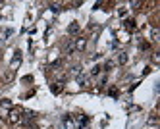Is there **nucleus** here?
Segmentation results:
<instances>
[{"label":"nucleus","mask_w":160,"mask_h":129,"mask_svg":"<svg viewBox=\"0 0 160 129\" xmlns=\"http://www.w3.org/2000/svg\"><path fill=\"white\" fill-rule=\"evenodd\" d=\"M8 121L10 124H21L23 121V110L21 108H12L8 114Z\"/></svg>","instance_id":"f257e3e1"},{"label":"nucleus","mask_w":160,"mask_h":129,"mask_svg":"<svg viewBox=\"0 0 160 129\" xmlns=\"http://www.w3.org/2000/svg\"><path fill=\"white\" fill-rule=\"evenodd\" d=\"M62 129H75V118L70 114H66L62 118Z\"/></svg>","instance_id":"f03ea898"},{"label":"nucleus","mask_w":160,"mask_h":129,"mask_svg":"<svg viewBox=\"0 0 160 129\" xmlns=\"http://www.w3.org/2000/svg\"><path fill=\"white\" fill-rule=\"evenodd\" d=\"M10 110H12V102L10 100H2L0 102V118H8Z\"/></svg>","instance_id":"7ed1b4c3"},{"label":"nucleus","mask_w":160,"mask_h":129,"mask_svg":"<svg viewBox=\"0 0 160 129\" xmlns=\"http://www.w3.org/2000/svg\"><path fill=\"white\" fill-rule=\"evenodd\" d=\"M89 116H79V118H75V125L79 129H89Z\"/></svg>","instance_id":"20e7f679"},{"label":"nucleus","mask_w":160,"mask_h":129,"mask_svg":"<svg viewBox=\"0 0 160 129\" xmlns=\"http://www.w3.org/2000/svg\"><path fill=\"white\" fill-rule=\"evenodd\" d=\"M85 46H87V41L85 39H75V42H73V48H75V50H83Z\"/></svg>","instance_id":"39448f33"},{"label":"nucleus","mask_w":160,"mask_h":129,"mask_svg":"<svg viewBox=\"0 0 160 129\" xmlns=\"http://www.w3.org/2000/svg\"><path fill=\"white\" fill-rule=\"evenodd\" d=\"M75 79H77V83L81 85V87H87V85H89V77H87V75H83V73H79Z\"/></svg>","instance_id":"423d86ee"},{"label":"nucleus","mask_w":160,"mask_h":129,"mask_svg":"<svg viewBox=\"0 0 160 129\" xmlns=\"http://www.w3.org/2000/svg\"><path fill=\"white\" fill-rule=\"evenodd\" d=\"M20 62H21V52H20V50H16V52H14V58H12V67L20 66Z\"/></svg>","instance_id":"0eeeda50"},{"label":"nucleus","mask_w":160,"mask_h":129,"mask_svg":"<svg viewBox=\"0 0 160 129\" xmlns=\"http://www.w3.org/2000/svg\"><path fill=\"white\" fill-rule=\"evenodd\" d=\"M67 33H70V35H77L79 33V23L77 21H71V25L67 27Z\"/></svg>","instance_id":"6e6552de"},{"label":"nucleus","mask_w":160,"mask_h":129,"mask_svg":"<svg viewBox=\"0 0 160 129\" xmlns=\"http://www.w3.org/2000/svg\"><path fill=\"white\" fill-rule=\"evenodd\" d=\"M50 91H52L54 95H60V93H62V91H64V85H62V83L58 81V83H54L52 87H50Z\"/></svg>","instance_id":"1a4fd4ad"},{"label":"nucleus","mask_w":160,"mask_h":129,"mask_svg":"<svg viewBox=\"0 0 160 129\" xmlns=\"http://www.w3.org/2000/svg\"><path fill=\"white\" fill-rule=\"evenodd\" d=\"M124 27L127 29V31H135V27H137V25H135L133 20H125V21H124Z\"/></svg>","instance_id":"9d476101"},{"label":"nucleus","mask_w":160,"mask_h":129,"mask_svg":"<svg viewBox=\"0 0 160 129\" xmlns=\"http://www.w3.org/2000/svg\"><path fill=\"white\" fill-rule=\"evenodd\" d=\"M73 50H75V48H73V41H70V42L66 45V50H64V52H66V54H71Z\"/></svg>","instance_id":"9b49d317"},{"label":"nucleus","mask_w":160,"mask_h":129,"mask_svg":"<svg viewBox=\"0 0 160 129\" xmlns=\"http://www.w3.org/2000/svg\"><path fill=\"white\" fill-rule=\"evenodd\" d=\"M127 62V54L125 52H120V56H118V64H125Z\"/></svg>","instance_id":"f8f14e48"},{"label":"nucleus","mask_w":160,"mask_h":129,"mask_svg":"<svg viewBox=\"0 0 160 129\" xmlns=\"http://www.w3.org/2000/svg\"><path fill=\"white\" fill-rule=\"evenodd\" d=\"M100 71H102V67H100V66H95L93 70H91V75H93V77H96V75H98Z\"/></svg>","instance_id":"ddd939ff"},{"label":"nucleus","mask_w":160,"mask_h":129,"mask_svg":"<svg viewBox=\"0 0 160 129\" xmlns=\"http://www.w3.org/2000/svg\"><path fill=\"white\" fill-rule=\"evenodd\" d=\"M48 8H50L52 12H60V10H62V6H60V4H48Z\"/></svg>","instance_id":"4468645a"},{"label":"nucleus","mask_w":160,"mask_h":129,"mask_svg":"<svg viewBox=\"0 0 160 129\" xmlns=\"http://www.w3.org/2000/svg\"><path fill=\"white\" fill-rule=\"evenodd\" d=\"M108 95L116 98V96H118V89H116V87H110V89H108Z\"/></svg>","instance_id":"2eb2a0df"},{"label":"nucleus","mask_w":160,"mask_h":129,"mask_svg":"<svg viewBox=\"0 0 160 129\" xmlns=\"http://www.w3.org/2000/svg\"><path fill=\"white\" fill-rule=\"evenodd\" d=\"M112 66H114V62H106L102 70H104V71H110V70H112Z\"/></svg>","instance_id":"dca6fc26"},{"label":"nucleus","mask_w":160,"mask_h":129,"mask_svg":"<svg viewBox=\"0 0 160 129\" xmlns=\"http://www.w3.org/2000/svg\"><path fill=\"white\" fill-rule=\"evenodd\" d=\"M149 124H151V125H155V124H156V114H151V118H149Z\"/></svg>","instance_id":"f3484780"},{"label":"nucleus","mask_w":160,"mask_h":129,"mask_svg":"<svg viewBox=\"0 0 160 129\" xmlns=\"http://www.w3.org/2000/svg\"><path fill=\"white\" fill-rule=\"evenodd\" d=\"M0 56H2V52H0Z\"/></svg>","instance_id":"a211bd4d"}]
</instances>
